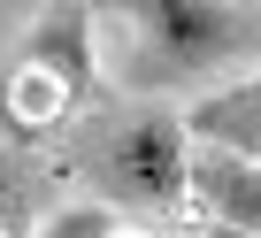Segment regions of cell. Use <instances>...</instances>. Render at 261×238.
<instances>
[{"instance_id": "cell-5", "label": "cell", "mask_w": 261, "mask_h": 238, "mask_svg": "<svg viewBox=\"0 0 261 238\" xmlns=\"http://www.w3.org/2000/svg\"><path fill=\"white\" fill-rule=\"evenodd\" d=\"M185 139H192V146H223V154L261 162V69L238 77V85H223V92H207V100L185 115Z\"/></svg>"}, {"instance_id": "cell-7", "label": "cell", "mask_w": 261, "mask_h": 238, "mask_svg": "<svg viewBox=\"0 0 261 238\" xmlns=\"http://www.w3.org/2000/svg\"><path fill=\"white\" fill-rule=\"evenodd\" d=\"M39 238H154V223H139V215H115V207L85 200V207L46 215V230H39Z\"/></svg>"}, {"instance_id": "cell-2", "label": "cell", "mask_w": 261, "mask_h": 238, "mask_svg": "<svg viewBox=\"0 0 261 238\" xmlns=\"http://www.w3.org/2000/svg\"><path fill=\"white\" fill-rule=\"evenodd\" d=\"M185 169H192V139H185V115H123V123H108L85 154V177L100 184V207H130V215H169L185 207Z\"/></svg>"}, {"instance_id": "cell-4", "label": "cell", "mask_w": 261, "mask_h": 238, "mask_svg": "<svg viewBox=\"0 0 261 238\" xmlns=\"http://www.w3.org/2000/svg\"><path fill=\"white\" fill-rule=\"evenodd\" d=\"M185 200L200 207L207 230H253V238H261V162L223 154V146H192Z\"/></svg>"}, {"instance_id": "cell-3", "label": "cell", "mask_w": 261, "mask_h": 238, "mask_svg": "<svg viewBox=\"0 0 261 238\" xmlns=\"http://www.w3.org/2000/svg\"><path fill=\"white\" fill-rule=\"evenodd\" d=\"M92 8L85 0H54V8H39L31 16V31H23V46H16V62L23 69H39L46 85H62L69 92V108L77 100H92V85H100V62H92Z\"/></svg>"}, {"instance_id": "cell-1", "label": "cell", "mask_w": 261, "mask_h": 238, "mask_svg": "<svg viewBox=\"0 0 261 238\" xmlns=\"http://www.w3.org/2000/svg\"><path fill=\"white\" fill-rule=\"evenodd\" d=\"M123 85L130 92H169L192 77H215L230 54L261 39V16L230 0H130L123 8Z\"/></svg>"}, {"instance_id": "cell-6", "label": "cell", "mask_w": 261, "mask_h": 238, "mask_svg": "<svg viewBox=\"0 0 261 238\" xmlns=\"http://www.w3.org/2000/svg\"><path fill=\"white\" fill-rule=\"evenodd\" d=\"M0 108H8V123H16V131H46L54 115H69V92L16 62V69H8V85H0Z\"/></svg>"}, {"instance_id": "cell-8", "label": "cell", "mask_w": 261, "mask_h": 238, "mask_svg": "<svg viewBox=\"0 0 261 238\" xmlns=\"http://www.w3.org/2000/svg\"><path fill=\"white\" fill-rule=\"evenodd\" d=\"M192 238H253V230H207V223H200V230H192Z\"/></svg>"}]
</instances>
